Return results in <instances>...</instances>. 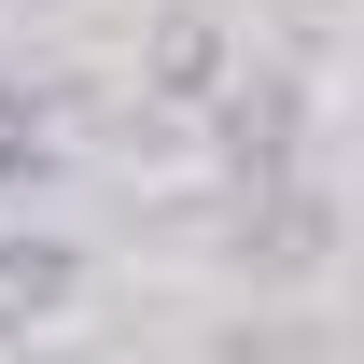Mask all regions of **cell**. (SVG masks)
Segmentation results:
<instances>
[{
    "instance_id": "6da1fadb",
    "label": "cell",
    "mask_w": 364,
    "mask_h": 364,
    "mask_svg": "<svg viewBox=\"0 0 364 364\" xmlns=\"http://www.w3.org/2000/svg\"><path fill=\"white\" fill-rule=\"evenodd\" d=\"M14 154H43V140H28V112H14V98H0V168H14Z\"/></svg>"
}]
</instances>
